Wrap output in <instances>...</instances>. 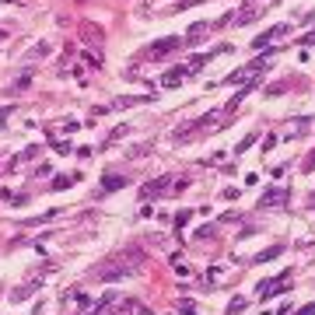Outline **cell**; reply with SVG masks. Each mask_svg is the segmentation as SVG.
<instances>
[{
  "label": "cell",
  "instance_id": "cell-1",
  "mask_svg": "<svg viewBox=\"0 0 315 315\" xmlns=\"http://www.w3.org/2000/svg\"><path fill=\"white\" fill-rule=\"evenodd\" d=\"M168 193H175V179H172V175H158V179H151V182L140 189L144 200H161V196H168Z\"/></svg>",
  "mask_w": 315,
  "mask_h": 315
},
{
  "label": "cell",
  "instance_id": "cell-2",
  "mask_svg": "<svg viewBox=\"0 0 315 315\" xmlns=\"http://www.w3.org/2000/svg\"><path fill=\"white\" fill-rule=\"evenodd\" d=\"M130 266H123L119 259H109V263H102L98 270H95V280H102V284H112V280H123V277H130Z\"/></svg>",
  "mask_w": 315,
  "mask_h": 315
},
{
  "label": "cell",
  "instance_id": "cell-3",
  "mask_svg": "<svg viewBox=\"0 0 315 315\" xmlns=\"http://www.w3.org/2000/svg\"><path fill=\"white\" fill-rule=\"evenodd\" d=\"M287 200H291V189H287V186H270V189L259 196L256 207H259V210H270V207H280V203H287Z\"/></svg>",
  "mask_w": 315,
  "mask_h": 315
},
{
  "label": "cell",
  "instance_id": "cell-4",
  "mask_svg": "<svg viewBox=\"0 0 315 315\" xmlns=\"http://www.w3.org/2000/svg\"><path fill=\"white\" fill-rule=\"evenodd\" d=\"M186 46V39L182 35H168V39H158L154 42V49L147 53V60H161V56H168L172 49H182Z\"/></svg>",
  "mask_w": 315,
  "mask_h": 315
},
{
  "label": "cell",
  "instance_id": "cell-5",
  "mask_svg": "<svg viewBox=\"0 0 315 315\" xmlns=\"http://www.w3.org/2000/svg\"><path fill=\"white\" fill-rule=\"evenodd\" d=\"M287 284H291V277H287V273H280V277H273V280H263V284L256 287V294H259V301H263V298H273L277 291H284Z\"/></svg>",
  "mask_w": 315,
  "mask_h": 315
},
{
  "label": "cell",
  "instance_id": "cell-6",
  "mask_svg": "<svg viewBox=\"0 0 315 315\" xmlns=\"http://www.w3.org/2000/svg\"><path fill=\"white\" fill-rule=\"evenodd\" d=\"M287 32V25H273V28H266L263 35H256L252 39V49L259 53V49H266V42H273V39H277V35H284Z\"/></svg>",
  "mask_w": 315,
  "mask_h": 315
},
{
  "label": "cell",
  "instance_id": "cell-7",
  "mask_svg": "<svg viewBox=\"0 0 315 315\" xmlns=\"http://www.w3.org/2000/svg\"><path fill=\"white\" fill-rule=\"evenodd\" d=\"M186 74H189L186 67H172V70H168V74L161 77V88H179V84L186 81Z\"/></svg>",
  "mask_w": 315,
  "mask_h": 315
},
{
  "label": "cell",
  "instance_id": "cell-8",
  "mask_svg": "<svg viewBox=\"0 0 315 315\" xmlns=\"http://www.w3.org/2000/svg\"><path fill=\"white\" fill-rule=\"evenodd\" d=\"M140 102H151V95H140V98H133V95H119L112 102V109H133V105H140Z\"/></svg>",
  "mask_w": 315,
  "mask_h": 315
},
{
  "label": "cell",
  "instance_id": "cell-9",
  "mask_svg": "<svg viewBox=\"0 0 315 315\" xmlns=\"http://www.w3.org/2000/svg\"><path fill=\"white\" fill-rule=\"evenodd\" d=\"M123 186H126L123 175H105V179H102V196H105V193H116V189H123Z\"/></svg>",
  "mask_w": 315,
  "mask_h": 315
},
{
  "label": "cell",
  "instance_id": "cell-10",
  "mask_svg": "<svg viewBox=\"0 0 315 315\" xmlns=\"http://www.w3.org/2000/svg\"><path fill=\"white\" fill-rule=\"evenodd\" d=\"M203 35H207V25L196 21V25H189V32H186V42H200Z\"/></svg>",
  "mask_w": 315,
  "mask_h": 315
},
{
  "label": "cell",
  "instance_id": "cell-11",
  "mask_svg": "<svg viewBox=\"0 0 315 315\" xmlns=\"http://www.w3.org/2000/svg\"><path fill=\"white\" fill-rule=\"evenodd\" d=\"M284 252V245H270V249H263L259 256H256V263H270V259H277Z\"/></svg>",
  "mask_w": 315,
  "mask_h": 315
},
{
  "label": "cell",
  "instance_id": "cell-12",
  "mask_svg": "<svg viewBox=\"0 0 315 315\" xmlns=\"http://www.w3.org/2000/svg\"><path fill=\"white\" fill-rule=\"evenodd\" d=\"M151 147H154L151 140H144V144H133V147H130V158H133V161H137V158H144V154H151Z\"/></svg>",
  "mask_w": 315,
  "mask_h": 315
},
{
  "label": "cell",
  "instance_id": "cell-13",
  "mask_svg": "<svg viewBox=\"0 0 315 315\" xmlns=\"http://www.w3.org/2000/svg\"><path fill=\"white\" fill-rule=\"evenodd\" d=\"M126 133H130V126H116V130H112V133H109V137H105V147H112V144H116V140H123V137H126Z\"/></svg>",
  "mask_w": 315,
  "mask_h": 315
},
{
  "label": "cell",
  "instance_id": "cell-14",
  "mask_svg": "<svg viewBox=\"0 0 315 315\" xmlns=\"http://www.w3.org/2000/svg\"><path fill=\"white\" fill-rule=\"evenodd\" d=\"M256 137H259V133H249V137H242V140H238V147H235V154H245V151L256 144Z\"/></svg>",
  "mask_w": 315,
  "mask_h": 315
},
{
  "label": "cell",
  "instance_id": "cell-15",
  "mask_svg": "<svg viewBox=\"0 0 315 315\" xmlns=\"http://www.w3.org/2000/svg\"><path fill=\"white\" fill-rule=\"evenodd\" d=\"M42 56H49V46L46 42H39L35 49H28V60H42Z\"/></svg>",
  "mask_w": 315,
  "mask_h": 315
},
{
  "label": "cell",
  "instance_id": "cell-16",
  "mask_svg": "<svg viewBox=\"0 0 315 315\" xmlns=\"http://www.w3.org/2000/svg\"><path fill=\"white\" fill-rule=\"evenodd\" d=\"M28 84H32V70H25V74L18 77V81H14V91H25Z\"/></svg>",
  "mask_w": 315,
  "mask_h": 315
},
{
  "label": "cell",
  "instance_id": "cell-17",
  "mask_svg": "<svg viewBox=\"0 0 315 315\" xmlns=\"http://www.w3.org/2000/svg\"><path fill=\"white\" fill-rule=\"evenodd\" d=\"M245 305H249L245 298H238V301H231V305H228V315H242V312H245Z\"/></svg>",
  "mask_w": 315,
  "mask_h": 315
},
{
  "label": "cell",
  "instance_id": "cell-18",
  "mask_svg": "<svg viewBox=\"0 0 315 315\" xmlns=\"http://www.w3.org/2000/svg\"><path fill=\"white\" fill-rule=\"evenodd\" d=\"M70 182H77V175H56V182H53V189H67Z\"/></svg>",
  "mask_w": 315,
  "mask_h": 315
},
{
  "label": "cell",
  "instance_id": "cell-19",
  "mask_svg": "<svg viewBox=\"0 0 315 315\" xmlns=\"http://www.w3.org/2000/svg\"><path fill=\"white\" fill-rule=\"evenodd\" d=\"M214 235V228H196V242H203V238H210Z\"/></svg>",
  "mask_w": 315,
  "mask_h": 315
},
{
  "label": "cell",
  "instance_id": "cell-20",
  "mask_svg": "<svg viewBox=\"0 0 315 315\" xmlns=\"http://www.w3.org/2000/svg\"><path fill=\"white\" fill-rule=\"evenodd\" d=\"M182 224H189V210H179L175 214V228H182Z\"/></svg>",
  "mask_w": 315,
  "mask_h": 315
},
{
  "label": "cell",
  "instance_id": "cell-21",
  "mask_svg": "<svg viewBox=\"0 0 315 315\" xmlns=\"http://www.w3.org/2000/svg\"><path fill=\"white\" fill-rule=\"evenodd\" d=\"M301 168H305V172H315V151L305 158V165H301Z\"/></svg>",
  "mask_w": 315,
  "mask_h": 315
},
{
  "label": "cell",
  "instance_id": "cell-22",
  "mask_svg": "<svg viewBox=\"0 0 315 315\" xmlns=\"http://www.w3.org/2000/svg\"><path fill=\"white\" fill-rule=\"evenodd\" d=\"M298 315H315V301H312V305H305V308H301Z\"/></svg>",
  "mask_w": 315,
  "mask_h": 315
},
{
  "label": "cell",
  "instance_id": "cell-23",
  "mask_svg": "<svg viewBox=\"0 0 315 315\" xmlns=\"http://www.w3.org/2000/svg\"><path fill=\"white\" fill-rule=\"evenodd\" d=\"M308 207H315V193H312V196H308Z\"/></svg>",
  "mask_w": 315,
  "mask_h": 315
}]
</instances>
